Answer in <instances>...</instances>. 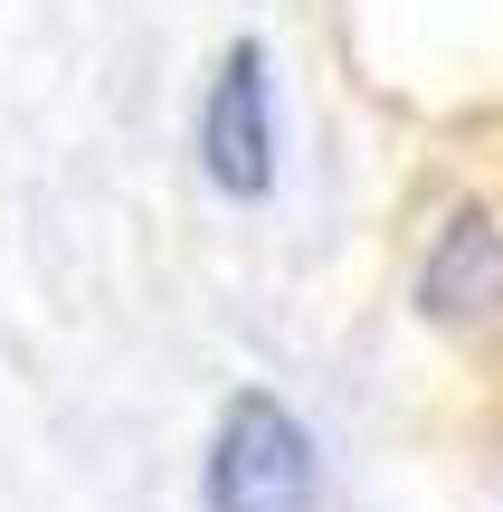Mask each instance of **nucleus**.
<instances>
[{"instance_id":"obj_1","label":"nucleus","mask_w":503,"mask_h":512,"mask_svg":"<svg viewBox=\"0 0 503 512\" xmlns=\"http://www.w3.org/2000/svg\"><path fill=\"white\" fill-rule=\"evenodd\" d=\"M200 494H209V512H314L323 503L314 427H304L276 389H238V399L219 408Z\"/></svg>"},{"instance_id":"obj_2","label":"nucleus","mask_w":503,"mask_h":512,"mask_svg":"<svg viewBox=\"0 0 503 512\" xmlns=\"http://www.w3.org/2000/svg\"><path fill=\"white\" fill-rule=\"evenodd\" d=\"M200 171L228 200H266L276 190V105H266V48L238 38L219 57V86L200 105Z\"/></svg>"},{"instance_id":"obj_3","label":"nucleus","mask_w":503,"mask_h":512,"mask_svg":"<svg viewBox=\"0 0 503 512\" xmlns=\"http://www.w3.org/2000/svg\"><path fill=\"white\" fill-rule=\"evenodd\" d=\"M418 313L428 323H485V313H503V228H494V209H456L437 228L428 266H418Z\"/></svg>"}]
</instances>
